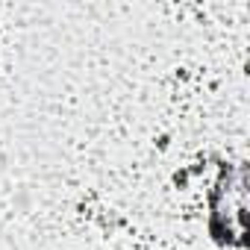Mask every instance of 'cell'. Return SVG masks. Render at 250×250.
Returning <instances> with one entry per match:
<instances>
[{"mask_svg": "<svg viewBox=\"0 0 250 250\" xmlns=\"http://www.w3.org/2000/svg\"><path fill=\"white\" fill-rule=\"evenodd\" d=\"M6 168H9V159H6V153H0V174H6Z\"/></svg>", "mask_w": 250, "mask_h": 250, "instance_id": "1", "label": "cell"}]
</instances>
